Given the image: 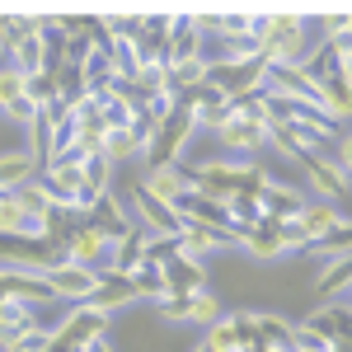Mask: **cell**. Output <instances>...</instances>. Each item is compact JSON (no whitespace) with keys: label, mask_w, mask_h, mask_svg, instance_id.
<instances>
[{"label":"cell","mask_w":352,"mask_h":352,"mask_svg":"<svg viewBox=\"0 0 352 352\" xmlns=\"http://www.w3.org/2000/svg\"><path fill=\"white\" fill-rule=\"evenodd\" d=\"M109 320H113V315H104L99 305L85 300V305H66V315H61L52 329H56V338H66L71 348L85 352V348H94V343L109 338Z\"/></svg>","instance_id":"1"},{"label":"cell","mask_w":352,"mask_h":352,"mask_svg":"<svg viewBox=\"0 0 352 352\" xmlns=\"http://www.w3.org/2000/svg\"><path fill=\"white\" fill-rule=\"evenodd\" d=\"M113 244L118 240H109V235L89 221V226H76V230L61 240V258H66V263H80V268L104 272L113 263Z\"/></svg>","instance_id":"2"},{"label":"cell","mask_w":352,"mask_h":352,"mask_svg":"<svg viewBox=\"0 0 352 352\" xmlns=\"http://www.w3.org/2000/svg\"><path fill=\"white\" fill-rule=\"evenodd\" d=\"M127 212H132V226H141L146 235H164V240H179V230H184V221H179V212L169 207V202H160V197H151V192L136 184L132 197H127Z\"/></svg>","instance_id":"3"},{"label":"cell","mask_w":352,"mask_h":352,"mask_svg":"<svg viewBox=\"0 0 352 352\" xmlns=\"http://www.w3.org/2000/svg\"><path fill=\"white\" fill-rule=\"evenodd\" d=\"M263 164L258 160H235V155H217V160H202L192 169L197 184H212V188H226V192H240L249 184H258Z\"/></svg>","instance_id":"4"},{"label":"cell","mask_w":352,"mask_h":352,"mask_svg":"<svg viewBox=\"0 0 352 352\" xmlns=\"http://www.w3.org/2000/svg\"><path fill=\"white\" fill-rule=\"evenodd\" d=\"M268 118H235L230 113V122L217 132V141H221V151L226 155H235V160H258V151L268 146Z\"/></svg>","instance_id":"5"},{"label":"cell","mask_w":352,"mask_h":352,"mask_svg":"<svg viewBox=\"0 0 352 352\" xmlns=\"http://www.w3.org/2000/svg\"><path fill=\"white\" fill-rule=\"evenodd\" d=\"M202 14H174V24H169V38H164V66H184V61H197L202 52Z\"/></svg>","instance_id":"6"},{"label":"cell","mask_w":352,"mask_h":352,"mask_svg":"<svg viewBox=\"0 0 352 352\" xmlns=\"http://www.w3.org/2000/svg\"><path fill=\"white\" fill-rule=\"evenodd\" d=\"M99 282H104V277H99L94 268L66 263V258H61V263L47 272V287H52V296H56V300H66V305H85V300L99 292Z\"/></svg>","instance_id":"7"},{"label":"cell","mask_w":352,"mask_h":352,"mask_svg":"<svg viewBox=\"0 0 352 352\" xmlns=\"http://www.w3.org/2000/svg\"><path fill=\"white\" fill-rule=\"evenodd\" d=\"M0 292H5V300H14V305H33V310L56 305V296H52V287H47L43 272H10V268H0Z\"/></svg>","instance_id":"8"},{"label":"cell","mask_w":352,"mask_h":352,"mask_svg":"<svg viewBox=\"0 0 352 352\" xmlns=\"http://www.w3.org/2000/svg\"><path fill=\"white\" fill-rule=\"evenodd\" d=\"M141 188L151 192V197H160V202H169V207H179L188 192H197V179L184 164H160V169H146Z\"/></svg>","instance_id":"9"},{"label":"cell","mask_w":352,"mask_h":352,"mask_svg":"<svg viewBox=\"0 0 352 352\" xmlns=\"http://www.w3.org/2000/svg\"><path fill=\"white\" fill-rule=\"evenodd\" d=\"M230 249H240V240H235L230 230H207V226H184V230H179V254H184V258L207 263L212 254H230Z\"/></svg>","instance_id":"10"},{"label":"cell","mask_w":352,"mask_h":352,"mask_svg":"<svg viewBox=\"0 0 352 352\" xmlns=\"http://www.w3.org/2000/svg\"><path fill=\"white\" fill-rule=\"evenodd\" d=\"M300 169H305L310 188L320 192V202H338V197L352 188V179L333 164V155H300Z\"/></svg>","instance_id":"11"},{"label":"cell","mask_w":352,"mask_h":352,"mask_svg":"<svg viewBox=\"0 0 352 352\" xmlns=\"http://www.w3.org/2000/svg\"><path fill=\"white\" fill-rule=\"evenodd\" d=\"M305 329H315V333H324L333 348L352 352V310L343 305V300H329V305H320L310 320H305Z\"/></svg>","instance_id":"12"},{"label":"cell","mask_w":352,"mask_h":352,"mask_svg":"<svg viewBox=\"0 0 352 352\" xmlns=\"http://www.w3.org/2000/svg\"><path fill=\"white\" fill-rule=\"evenodd\" d=\"M164 292H174V296H197V292H207V263L174 254V258L164 263Z\"/></svg>","instance_id":"13"},{"label":"cell","mask_w":352,"mask_h":352,"mask_svg":"<svg viewBox=\"0 0 352 352\" xmlns=\"http://www.w3.org/2000/svg\"><path fill=\"white\" fill-rule=\"evenodd\" d=\"M38 155H28V151H0V197L5 192H19L28 188L33 179H38Z\"/></svg>","instance_id":"14"},{"label":"cell","mask_w":352,"mask_h":352,"mask_svg":"<svg viewBox=\"0 0 352 352\" xmlns=\"http://www.w3.org/2000/svg\"><path fill=\"white\" fill-rule=\"evenodd\" d=\"M33 329H43L33 305H14V300H5V305H0V352H10L19 338H28Z\"/></svg>","instance_id":"15"},{"label":"cell","mask_w":352,"mask_h":352,"mask_svg":"<svg viewBox=\"0 0 352 352\" xmlns=\"http://www.w3.org/2000/svg\"><path fill=\"white\" fill-rule=\"evenodd\" d=\"M296 221H300V230L310 235V244L324 240V235H333V230H343V226H352V221L343 217V212H338L333 202H305Z\"/></svg>","instance_id":"16"},{"label":"cell","mask_w":352,"mask_h":352,"mask_svg":"<svg viewBox=\"0 0 352 352\" xmlns=\"http://www.w3.org/2000/svg\"><path fill=\"white\" fill-rule=\"evenodd\" d=\"M240 254H249L254 263H272V258H287V244L277 235V226L263 221V226H254V230L240 235Z\"/></svg>","instance_id":"17"},{"label":"cell","mask_w":352,"mask_h":352,"mask_svg":"<svg viewBox=\"0 0 352 352\" xmlns=\"http://www.w3.org/2000/svg\"><path fill=\"white\" fill-rule=\"evenodd\" d=\"M202 348L207 352H249V333H244L240 315H221L217 324L202 329Z\"/></svg>","instance_id":"18"},{"label":"cell","mask_w":352,"mask_h":352,"mask_svg":"<svg viewBox=\"0 0 352 352\" xmlns=\"http://www.w3.org/2000/svg\"><path fill=\"white\" fill-rule=\"evenodd\" d=\"M104 282H99V292L89 296V305H99L104 315H118V310H127V305H136V287L127 282V277H118V272H99Z\"/></svg>","instance_id":"19"},{"label":"cell","mask_w":352,"mask_h":352,"mask_svg":"<svg viewBox=\"0 0 352 352\" xmlns=\"http://www.w3.org/2000/svg\"><path fill=\"white\" fill-rule=\"evenodd\" d=\"M94 226H99V230H104L109 240H122V235L132 230V212H127V202L109 192V197H104V202L94 207Z\"/></svg>","instance_id":"20"},{"label":"cell","mask_w":352,"mask_h":352,"mask_svg":"<svg viewBox=\"0 0 352 352\" xmlns=\"http://www.w3.org/2000/svg\"><path fill=\"white\" fill-rule=\"evenodd\" d=\"M146 136L136 132V127H122V132H109V141H104V155H109V164H122V160H141L146 155Z\"/></svg>","instance_id":"21"},{"label":"cell","mask_w":352,"mask_h":352,"mask_svg":"<svg viewBox=\"0 0 352 352\" xmlns=\"http://www.w3.org/2000/svg\"><path fill=\"white\" fill-rule=\"evenodd\" d=\"M320 113H324L329 122H348L352 118V85L348 80H333L320 89Z\"/></svg>","instance_id":"22"},{"label":"cell","mask_w":352,"mask_h":352,"mask_svg":"<svg viewBox=\"0 0 352 352\" xmlns=\"http://www.w3.org/2000/svg\"><path fill=\"white\" fill-rule=\"evenodd\" d=\"M348 287H352V258H329L315 277V292H324V296H343Z\"/></svg>","instance_id":"23"},{"label":"cell","mask_w":352,"mask_h":352,"mask_svg":"<svg viewBox=\"0 0 352 352\" xmlns=\"http://www.w3.org/2000/svg\"><path fill=\"white\" fill-rule=\"evenodd\" d=\"M127 282L136 287V296H141V300H155L164 292V268H160V263H151V258H141V263L127 272Z\"/></svg>","instance_id":"24"},{"label":"cell","mask_w":352,"mask_h":352,"mask_svg":"<svg viewBox=\"0 0 352 352\" xmlns=\"http://www.w3.org/2000/svg\"><path fill=\"white\" fill-rule=\"evenodd\" d=\"M221 315V296L217 292H197V296H188V324L192 329H207V324H217Z\"/></svg>","instance_id":"25"},{"label":"cell","mask_w":352,"mask_h":352,"mask_svg":"<svg viewBox=\"0 0 352 352\" xmlns=\"http://www.w3.org/2000/svg\"><path fill=\"white\" fill-rule=\"evenodd\" d=\"M310 254L315 258H352V226H343V230H333V235H324V240L310 244Z\"/></svg>","instance_id":"26"},{"label":"cell","mask_w":352,"mask_h":352,"mask_svg":"<svg viewBox=\"0 0 352 352\" xmlns=\"http://www.w3.org/2000/svg\"><path fill=\"white\" fill-rule=\"evenodd\" d=\"M24 94L33 99V104H38V109H47V104H56V80H52V71H38V76H28Z\"/></svg>","instance_id":"27"},{"label":"cell","mask_w":352,"mask_h":352,"mask_svg":"<svg viewBox=\"0 0 352 352\" xmlns=\"http://www.w3.org/2000/svg\"><path fill=\"white\" fill-rule=\"evenodd\" d=\"M0 118H10L14 127H33V122L43 118V109H38V104L24 94V99H14V104H5V109H0Z\"/></svg>","instance_id":"28"},{"label":"cell","mask_w":352,"mask_h":352,"mask_svg":"<svg viewBox=\"0 0 352 352\" xmlns=\"http://www.w3.org/2000/svg\"><path fill=\"white\" fill-rule=\"evenodd\" d=\"M24 85H28L24 71L5 66V71H0V109H5V104H14V99H24Z\"/></svg>","instance_id":"29"},{"label":"cell","mask_w":352,"mask_h":352,"mask_svg":"<svg viewBox=\"0 0 352 352\" xmlns=\"http://www.w3.org/2000/svg\"><path fill=\"white\" fill-rule=\"evenodd\" d=\"M333 164H338V169L352 179V132H343L338 141H333Z\"/></svg>","instance_id":"30"},{"label":"cell","mask_w":352,"mask_h":352,"mask_svg":"<svg viewBox=\"0 0 352 352\" xmlns=\"http://www.w3.org/2000/svg\"><path fill=\"white\" fill-rule=\"evenodd\" d=\"M343 80L352 85V56H343Z\"/></svg>","instance_id":"31"},{"label":"cell","mask_w":352,"mask_h":352,"mask_svg":"<svg viewBox=\"0 0 352 352\" xmlns=\"http://www.w3.org/2000/svg\"><path fill=\"white\" fill-rule=\"evenodd\" d=\"M85 352H113V343L104 338V343H94V348H85Z\"/></svg>","instance_id":"32"},{"label":"cell","mask_w":352,"mask_h":352,"mask_svg":"<svg viewBox=\"0 0 352 352\" xmlns=\"http://www.w3.org/2000/svg\"><path fill=\"white\" fill-rule=\"evenodd\" d=\"M0 305H5V292H0Z\"/></svg>","instance_id":"33"},{"label":"cell","mask_w":352,"mask_h":352,"mask_svg":"<svg viewBox=\"0 0 352 352\" xmlns=\"http://www.w3.org/2000/svg\"><path fill=\"white\" fill-rule=\"evenodd\" d=\"M333 352H343V348H333Z\"/></svg>","instance_id":"34"}]
</instances>
